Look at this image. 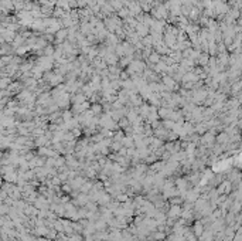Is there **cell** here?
<instances>
[{
    "mask_svg": "<svg viewBox=\"0 0 242 241\" xmlns=\"http://www.w3.org/2000/svg\"><path fill=\"white\" fill-rule=\"evenodd\" d=\"M67 36H68V30H65V29H60V30H58V31H57V33H55V37H57V38H58V41H60V40H61V41H64V40H65V37Z\"/></svg>",
    "mask_w": 242,
    "mask_h": 241,
    "instance_id": "6da1fadb",
    "label": "cell"
},
{
    "mask_svg": "<svg viewBox=\"0 0 242 241\" xmlns=\"http://www.w3.org/2000/svg\"><path fill=\"white\" fill-rule=\"evenodd\" d=\"M150 61H152V64H157V62L160 61V57H159V54H156V53H152V54H150Z\"/></svg>",
    "mask_w": 242,
    "mask_h": 241,
    "instance_id": "7a4b0ae2",
    "label": "cell"
}]
</instances>
